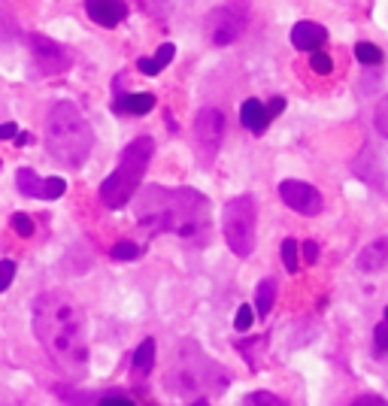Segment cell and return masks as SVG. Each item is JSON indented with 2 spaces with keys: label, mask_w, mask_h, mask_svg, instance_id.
Returning <instances> with one entry per match:
<instances>
[{
  "label": "cell",
  "mask_w": 388,
  "mask_h": 406,
  "mask_svg": "<svg viewBox=\"0 0 388 406\" xmlns=\"http://www.w3.org/2000/svg\"><path fill=\"white\" fill-rule=\"evenodd\" d=\"M222 137H225V116H222V109H215V106L200 109L198 119H194V146H198V152H200V158L207 164L215 158V152H219Z\"/></svg>",
  "instance_id": "cell-9"
},
{
  "label": "cell",
  "mask_w": 388,
  "mask_h": 406,
  "mask_svg": "<svg viewBox=\"0 0 388 406\" xmlns=\"http://www.w3.org/2000/svg\"><path fill=\"white\" fill-rule=\"evenodd\" d=\"M18 128L13 125V121H6V125H0V140H16Z\"/></svg>",
  "instance_id": "cell-36"
},
{
  "label": "cell",
  "mask_w": 388,
  "mask_h": 406,
  "mask_svg": "<svg viewBox=\"0 0 388 406\" xmlns=\"http://www.w3.org/2000/svg\"><path fill=\"white\" fill-rule=\"evenodd\" d=\"M291 43L301 52H318L322 43H328V31L322 25H316V21H298L291 28Z\"/></svg>",
  "instance_id": "cell-13"
},
{
  "label": "cell",
  "mask_w": 388,
  "mask_h": 406,
  "mask_svg": "<svg viewBox=\"0 0 388 406\" xmlns=\"http://www.w3.org/2000/svg\"><path fill=\"white\" fill-rule=\"evenodd\" d=\"M85 13L100 28H116L128 16V4L124 0H85Z\"/></svg>",
  "instance_id": "cell-12"
},
{
  "label": "cell",
  "mask_w": 388,
  "mask_h": 406,
  "mask_svg": "<svg viewBox=\"0 0 388 406\" xmlns=\"http://www.w3.org/2000/svg\"><path fill=\"white\" fill-rule=\"evenodd\" d=\"M373 346H376V355H385V352H388V319L376 324V331H373Z\"/></svg>",
  "instance_id": "cell-28"
},
{
  "label": "cell",
  "mask_w": 388,
  "mask_h": 406,
  "mask_svg": "<svg viewBox=\"0 0 388 406\" xmlns=\"http://www.w3.org/2000/svg\"><path fill=\"white\" fill-rule=\"evenodd\" d=\"M252 322H255V307H239L237 309V315H234V328L239 331V334H246L249 328H252Z\"/></svg>",
  "instance_id": "cell-26"
},
{
  "label": "cell",
  "mask_w": 388,
  "mask_h": 406,
  "mask_svg": "<svg viewBox=\"0 0 388 406\" xmlns=\"http://www.w3.org/2000/svg\"><path fill=\"white\" fill-rule=\"evenodd\" d=\"M13 276H16V261H0V291L13 285Z\"/></svg>",
  "instance_id": "cell-30"
},
{
  "label": "cell",
  "mask_w": 388,
  "mask_h": 406,
  "mask_svg": "<svg viewBox=\"0 0 388 406\" xmlns=\"http://www.w3.org/2000/svg\"><path fill=\"white\" fill-rule=\"evenodd\" d=\"M273 303H276V282L273 279H261L258 282V291H255V312L261 319H267Z\"/></svg>",
  "instance_id": "cell-19"
},
{
  "label": "cell",
  "mask_w": 388,
  "mask_h": 406,
  "mask_svg": "<svg viewBox=\"0 0 388 406\" xmlns=\"http://www.w3.org/2000/svg\"><path fill=\"white\" fill-rule=\"evenodd\" d=\"M33 334L52 364L67 376L88 370V331L82 307L64 291H43L33 300Z\"/></svg>",
  "instance_id": "cell-1"
},
{
  "label": "cell",
  "mask_w": 388,
  "mask_h": 406,
  "mask_svg": "<svg viewBox=\"0 0 388 406\" xmlns=\"http://www.w3.org/2000/svg\"><path fill=\"white\" fill-rule=\"evenodd\" d=\"M352 406H388V400L379 394H361V397L352 400Z\"/></svg>",
  "instance_id": "cell-32"
},
{
  "label": "cell",
  "mask_w": 388,
  "mask_h": 406,
  "mask_svg": "<svg viewBox=\"0 0 388 406\" xmlns=\"http://www.w3.org/2000/svg\"><path fill=\"white\" fill-rule=\"evenodd\" d=\"M373 128H376V133L379 137H385L388 140V94L376 104V112H373Z\"/></svg>",
  "instance_id": "cell-24"
},
{
  "label": "cell",
  "mask_w": 388,
  "mask_h": 406,
  "mask_svg": "<svg viewBox=\"0 0 388 406\" xmlns=\"http://www.w3.org/2000/svg\"><path fill=\"white\" fill-rule=\"evenodd\" d=\"M385 319H388V307H385Z\"/></svg>",
  "instance_id": "cell-39"
},
{
  "label": "cell",
  "mask_w": 388,
  "mask_h": 406,
  "mask_svg": "<svg viewBox=\"0 0 388 406\" xmlns=\"http://www.w3.org/2000/svg\"><path fill=\"white\" fill-rule=\"evenodd\" d=\"M134 216L149 234H170L185 243H207L210 236V200L188 185H146L136 194Z\"/></svg>",
  "instance_id": "cell-2"
},
{
  "label": "cell",
  "mask_w": 388,
  "mask_h": 406,
  "mask_svg": "<svg viewBox=\"0 0 388 406\" xmlns=\"http://www.w3.org/2000/svg\"><path fill=\"white\" fill-rule=\"evenodd\" d=\"M246 21H249V0H227V4L210 13L207 37L212 46H231L246 31Z\"/></svg>",
  "instance_id": "cell-7"
},
{
  "label": "cell",
  "mask_w": 388,
  "mask_h": 406,
  "mask_svg": "<svg viewBox=\"0 0 388 406\" xmlns=\"http://www.w3.org/2000/svg\"><path fill=\"white\" fill-rule=\"evenodd\" d=\"M112 109L124 112V116H146L155 109V94H124L112 104Z\"/></svg>",
  "instance_id": "cell-17"
},
{
  "label": "cell",
  "mask_w": 388,
  "mask_h": 406,
  "mask_svg": "<svg viewBox=\"0 0 388 406\" xmlns=\"http://www.w3.org/2000/svg\"><path fill=\"white\" fill-rule=\"evenodd\" d=\"M191 406H210V403H207V400H194Z\"/></svg>",
  "instance_id": "cell-38"
},
{
  "label": "cell",
  "mask_w": 388,
  "mask_h": 406,
  "mask_svg": "<svg viewBox=\"0 0 388 406\" xmlns=\"http://www.w3.org/2000/svg\"><path fill=\"white\" fill-rule=\"evenodd\" d=\"M167 388L176 391V394H191V391H212V394H222L227 388V370L219 367L215 361H210L203 355V349L198 343H179V355L173 361V367L167 370Z\"/></svg>",
  "instance_id": "cell-4"
},
{
  "label": "cell",
  "mask_w": 388,
  "mask_h": 406,
  "mask_svg": "<svg viewBox=\"0 0 388 406\" xmlns=\"http://www.w3.org/2000/svg\"><path fill=\"white\" fill-rule=\"evenodd\" d=\"M279 197L285 200V207H291L294 212H301V216H318L325 207L318 188L310 182H301V179H285V182H279Z\"/></svg>",
  "instance_id": "cell-10"
},
{
  "label": "cell",
  "mask_w": 388,
  "mask_h": 406,
  "mask_svg": "<svg viewBox=\"0 0 388 406\" xmlns=\"http://www.w3.org/2000/svg\"><path fill=\"white\" fill-rule=\"evenodd\" d=\"M249 406H289V403L273 391H252L249 394Z\"/></svg>",
  "instance_id": "cell-25"
},
{
  "label": "cell",
  "mask_w": 388,
  "mask_h": 406,
  "mask_svg": "<svg viewBox=\"0 0 388 406\" xmlns=\"http://www.w3.org/2000/svg\"><path fill=\"white\" fill-rule=\"evenodd\" d=\"M13 143H16V146H28V143H31V133H21V131H18Z\"/></svg>",
  "instance_id": "cell-37"
},
{
  "label": "cell",
  "mask_w": 388,
  "mask_h": 406,
  "mask_svg": "<svg viewBox=\"0 0 388 406\" xmlns=\"http://www.w3.org/2000/svg\"><path fill=\"white\" fill-rule=\"evenodd\" d=\"M239 121H243V128H246V131H252V133H264V131H267V125H270L267 106L261 104V100H255V97L243 100V106H239Z\"/></svg>",
  "instance_id": "cell-15"
},
{
  "label": "cell",
  "mask_w": 388,
  "mask_h": 406,
  "mask_svg": "<svg viewBox=\"0 0 388 406\" xmlns=\"http://www.w3.org/2000/svg\"><path fill=\"white\" fill-rule=\"evenodd\" d=\"M282 109H285V100H282V97H273L270 104H267V116H270V119H276Z\"/></svg>",
  "instance_id": "cell-35"
},
{
  "label": "cell",
  "mask_w": 388,
  "mask_h": 406,
  "mask_svg": "<svg viewBox=\"0 0 388 406\" xmlns=\"http://www.w3.org/2000/svg\"><path fill=\"white\" fill-rule=\"evenodd\" d=\"M310 67L318 76H328L330 70H334V61H330V55H325V52H313L310 55Z\"/></svg>",
  "instance_id": "cell-27"
},
{
  "label": "cell",
  "mask_w": 388,
  "mask_h": 406,
  "mask_svg": "<svg viewBox=\"0 0 388 406\" xmlns=\"http://www.w3.org/2000/svg\"><path fill=\"white\" fill-rule=\"evenodd\" d=\"M301 252H303V261H306V264H316V261H318V246H316L313 240H306V243L301 246Z\"/></svg>",
  "instance_id": "cell-34"
},
{
  "label": "cell",
  "mask_w": 388,
  "mask_h": 406,
  "mask_svg": "<svg viewBox=\"0 0 388 406\" xmlns=\"http://www.w3.org/2000/svg\"><path fill=\"white\" fill-rule=\"evenodd\" d=\"M222 234L225 243L237 258H249L255 252V236H258V207L255 200L243 194L225 203L222 209Z\"/></svg>",
  "instance_id": "cell-6"
},
{
  "label": "cell",
  "mask_w": 388,
  "mask_h": 406,
  "mask_svg": "<svg viewBox=\"0 0 388 406\" xmlns=\"http://www.w3.org/2000/svg\"><path fill=\"white\" fill-rule=\"evenodd\" d=\"M109 255H112V261H136V258L143 255V249L136 243H131V240H122V243L112 246Z\"/></svg>",
  "instance_id": "cell-22"
},
{
  "label": "cell",
  "mask_w": 388,
  "mask_h": 406,
  "mask_svg": "<svg viewBox=\"0 0 388 406\" xmlns=\"http://www.w3.org/2000/svg\"><path fill=\"white\" fill-rule=\"evenodd\" d=\"M97 406H136L131 397H124V394H109V397H104Z\"/></svg>",
  "instance_id": "cell-33"
},
{
  "label": "cell",
  "mask_w": 388,
  "mask_h": 406,
  "mask_svg": "<svg viewBox=\"0 0 388 406\" xmlns=\"http://www.w3.org/2000/svg\"><path fill=\"white\" fill-rule=\"evenodd\" d=\"M173 58H176V46H173V43H164V46L155 52V58H140V61H136V67H140L143 76H158Z\"/></svg>",
  "instance_id": "cell-18"
},
{
  "label": "cell",
  "mask_w": 388,
  "mask_h": 406,
  "mask_svg": "<svg viewBox=\"0 0 388 406\" xmlns=\"http://www.w3.org/2000/svg\"><path fill=\"white\" fill-rule=\"evenodd\" d=\"M152 367H155V340H152V336H146V340L136 346V352H134L131 376L134 379H146L152 373Z\"/></svg>",
  "instance_id": "cell-16"
},
{
  "label": "cell",
  "mask_w": 388,
  "mask_h": 406,
  "mask_svg": "<svg viewBox=\"0 0 388 406\" xmlns=\"http://www.w3.org/2000/svg\"><path fill=\"white\" fill-rule=\"evenodd\" d=\"M28 49H31V58L37 64V70L43 76H61L73 67V52L64 46V43L52 40V37H43V33H28Z\"/></svg>",
  "instance_id": "cell-8"
},
{
  "label": "cell",
  "mask_w": 388,
  "mask_h": 406,
  "mask_svg": "<svg viewBox=\"0 0 388 406\" xmlns=\"http://www.w3.org/2000/svg\"><path fill=\"white\" fill-rule=\"evenodd\" d=\"M355 58L361 64H367V67H376V64L382 61V49L373 46V43H358V46H355Z\"/></svg>",
  "instance_id": "cell-23"
},
{
  "label": "cell",
  "mask_w": 388,
  "mask_h": 406,
  "mask_svg": "<svg viewBox=\"0 0 388 406\" xmlns=\"http://www.w3.org/2000/svg\"><path fill=\"white\" fill-rule=\"evenodd\" d=\"M282 264H285V270L289 273H298L301 270V246H298V240H282Z\"/></svg>",
  "instance_id": "cell-21"
},
{
  "label": "cell",
  "mask_w": 388,
  "mask_h": 406,
  "mask_svg": "<svg viewBox=\"0 0 388 406\" xmlns=\"http://www.w3.org/2000/svg\"><path fill=\"white\" fill-rule=\"evenodd\" d=\"M45 149L64 167H82L95 149V131L70 100H58L45 116Z\"/></svg>",
  "instance_id": "cell-3"
},
{
  "label": "cell",
  "mask_w": 388,
  "mask_h": 406,
  "mask_svg": "<svg viewBox=\"0 0 388 406\" xmlns=\"http://www.w3.org/2000/svg\"><path fill=\"white\" fill-rule=\"evenodd\" d=\"M355 264H358L361 273H379V270H385L388 267V236L364 246Z\"/></svg>",
  "instance_id": "cell-14"
},
{
  "label": "cell",
  "mask_w": 388,
  "mask_h": 406,
  "mask_svg": "<svg viewBox=\"0 0 388 406\" xmlns=\"http://www.w3.org/2000/svg\"><path fill=\"white\" fill-rule=\"evenodd\" d=\"M18 33H21V28H18L16 13L4 4V0H0V46H4V43L18 40Z\"/></svg>",
  "instance_id": "cell-20"
},
{
  "label": "cell",
  "mask_w": 388,
  "mask_h": 406,
  "mask_svg": "<svg viewBox=\"0 0 388 406\" xmlns=\"http://www.w3.org/2000/svg\"><path fill=\"white\" fill-rule=\"evenodd\" d=\"M16 182H18V191L28 197H37V200H58L64 197L67 191V182L61 176H49V179H40L31 167H21L16 173Z\"/></svg>",
  "instance_id": "cell-11"
},
{
  "label": "cell",
  "mask_w": 388,
  "mask_h": 406,
  "mask_svg": "<svg viewBox=\"0 0 388 406\" xmlns=\"http://www.w3.org/2000/svg\"><path fill=\"white\" fill-rule=\"evenodd\" d=\"M155 155V140L152 137H136L124 146V152L119 158V167L112 170L104 185H100V200H104V207L109 209H122L124 203H128L136 188L143 185V176L149 170V161Z\"/></svg>",
  "instance_id": "cell-5"
},
{
  "label": "cell",
  "mask_w": 388,
  "mask_h": 406,
  "mask_svg": "<svg viewBox=\"0 0 388 406\" xmlns=\"http://www.w3.org/2000/svg\"><path fill=\"white\" fill-rule=\"evenodd\" d=\"M13 231L18 236H33V221L25 216V212H16V216H13Z\"/></svg>",
  "instance_id": "cell-29"
},
{
  "label": "cell",
  "mask_w": 388,
  "mask_h": 406,
  "mask_svg": "<svg viewBox=\"0 0 388 406\" xmlns=\"http://www.w3.org/2000/svg\"><path fill=\"white\" fill-rule=\"evenodd\" d=\"M173 4H176V0H143V6L149 9V13H155V16H164Z\"/></svg>",
  "instance_id": "cell-31"
}]
</instances>
